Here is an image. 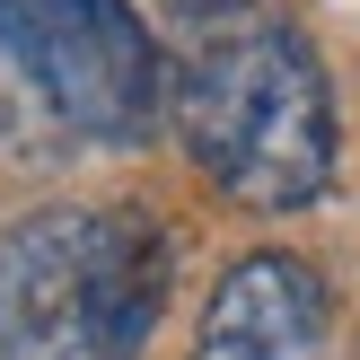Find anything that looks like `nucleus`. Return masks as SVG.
Returning <instances> with one entry per match:
<instances>
[{"label":"nucleus","mask_w":360,"mask_h":360,"mask_svg":"<svg viewBox=\"0 0 360 360\" xmlns=\"http://www.w3.org/2000/svg\"><path fill=\"white\" fill-rule=\"evenodd\" d=\"M185 158L238 211H308L334 185V79L290 18L211 35L167 79Z\"/></svg>","instance_id":"obj_1"},{"label":"nucleus","mask_w":360,"mask_h":360,"mask_svg":"<svg viewBox=\"0 0 360 360\" xmlns=\"http://www.w3.org/2000/svg\"><path fill=\"white\" fill-rule=\"evenodd\" d=\"M0 62L88 141H150L167 62L132 0H0Z\"/></svg>","instance_id":"obj_2"},{"label":"nucleus","mask_w":360,"mask_h":360,"mask_svg":"<svg viewBox=\"0 0 360 360\" xmlns=\"http://www.w3.org/2000/svg\"><path fill=\"white\" fill-rule=\"evenodd\" d=\"M88 229L70 202L0 229V360H88Z\"/></svg>","instance_id":"obj_3"},{"label":"nucleus","mask_w":360,"mask_h":360,"mask_svg":"<svg viewBox=\"0 0 360 360\" xmlns=\"http://www.w3.org/2000/svg\"><path fill=\"white\" fill-rule=\"evenodd\" d=\"M326 343H334V290L290 246L238 255L193 316V360H326Z\"/></svg>","instance_id":"obj_4"},{"label":"nucleus","mask_w":360,"mask_h":360,"mask_svg":"<svg viewBox=\"0 0 360 360\" xmlns=\"http://www.w3.org/2000/svg\"><path fill=\"white\" fill-rule=\"evenodd\" d=\"M176 246L150 211H97L88 229V360H141L167 316Z\"/></svg>","instance_id":"obj_5"},{"label":"nucleus","mask_w":360,"mask_h":360,"mask_svg":"<svg viewBox=\"0 0 360 360\" xmlns=\"http://www.w3.org/2000/svg\"><path fill=\"white\" fill-rule=\"evenodd\" d=\"M176 18H238V9H255V0H167Z\"/></svg>","instance_id":"obj_6"}]
</instances>
